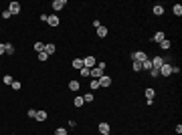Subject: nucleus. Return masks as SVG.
Wrapping results in <instances>:
<instances>
[{"label":"nucleus","instance_id":"obj_1","mask_svg":"<svg viewBox=\"0 0 182 135\" xmlns=\"http://www.w3.org/2000/svg\"><path fill=\"white\" fill-rule=\"evenodd\" d=\"M103 69H105V63H99L97 67H93V69H91V75H89V77H93V79H97V81H99V79L103 77Z\"/></svg>","mask_w":182,"mask_h":135},{"label":"nucleus","instance_id":"obj_2","mask_svg":"<svg viewBox=\"0 0 182 135\" xmlns=\"http://www.w3.org/2000/svg\"><path fill=\"white\" fill-rule=\"evenodd\" d=\"M144 58H148V55H146L144 51H136V53H132V63H142Z\"/></svg>","mask_w":182,"mask_h":135},{"label":"nucleus","instance_id":"obj_3","mask_svg":"<svg viewBox=\"0 0 182 135\" xmlns=\"http://www.w3.org/2000/svg\"><path fill=\"white\" fill-rule=\"evenodd\" d=\"M158 73L162 75V77H170V75H172V65L164 63V65H162V67L158 69Z\"/></svg>","mask_w":182,"mask_h":135},{"label":"nucleus","instance_id":"obj_4","mask_svg":"<svg viewBox=\"0 0 182 135\" xmlns=\"http://www.w3.org/2000/svg\"><path fill=\"white\" fill-rule=\"evenodd\" d=\"M83 67H85V69H93V67H95V56L87 55L85 58H83Z\"/></svg>","mask_w":182,"mask_h":135},{"label":"nucleus","instance_id":"obj_5","mask_svg":"<svg viewBox=\"0 0 182 135\" xmlns=\"http://www.w3.org/2000/svg\"><path fill=\"white\" fill-rule=\"evenodd\" d=\"M47 22H49V26H59V16L57 14H51V16H47Z\"/></svg>","mask_w":182,"mask_h":135},{"label":"nucleus","instance_id":"obj_6","mask_svg":"<svg viewBox=\"0 0 182 135\" xmlns=\"http://www.w3.org/2000/svg\"><path fill=\"white\" fill-rule=\"evenodd\" d=\"M8 12H10V14H18V12H20V4H18V2H10V4H8Z\"/></svg>","mask_w":182,"mask_h":135},{"label":"nucleus","instance_id":"obj_7","mask_svg":"<svg viewBox=\"0 0 182 135\" xmlns=\"http://www.w3.org/2000/svg\"><path fill=\"white\" fill-rule=\"evenodd\" d=\"M65 6H67V0H55V2H53V8H55V10H63Z\"/></svg>","mask_w":182,"mask_h":135},{"label":"nucleus","instance_id":"obj_8","mask_svg":"<svg viewBox=\"0 0 182 135\" xmlns=\"http://www.w3.org/2000/svg\"><path fill=\"white\" fill-rule=\"evenodd\" d=\"M150 61H152V67H154V69H160L162 65H164L162 56H154V58H150Z\"/></svg>","mask_w":182,"mask_h":135},{"label":"nucleus","instance_id":"obj_9","mask_svg":"<svg viewBox=\"0 0 182 135\" xmlns=\"http://www.w3.org/2000/svg\"><path fill=\"white\" fill-rule=\"evenodd\" d=\"M47 117H49L47 111H36V117H34V119H36L39 123H43V121H47Z\"/></svg>","mask_w":182,"mask_h":135},{"label":"nucleus","instance_id":"obj_10","mask_svg":"<svg viewBox=\"0 0 182 135\" xmlns=\"http://www.w3.org/2000/svg\"><path fill=\"white\" fill-rule=\"evenodd\" d=\"M97 129H99V133H101V135L109 133V123H105V121H101V123H99V127H97Z\"/></svg>","mask_w":182,"mask_h":135},{"label":"nucleus","instance_id":"obj_11","mask_svg":"<svg viewBox=\"0 0 182 135\" xmlns=\"http://www.w3.org/2000/svg\"><path fill=\"white\" fill-rule=\"evenodd\" d=\"M164 38H166V34L162 32V30H158V32L154 34V38H152V40H154V43H158V45H160V43H162Z\"/></svg>","mask_w":182,"mask_h":135},{"label":"nucleus","instance_id":"obj_12","mask_svg":"<svg viewBox=\"0 0 182 135\" xmlns=\"http://www.w3.org/2000/svg\"><path fill=\"white\" fill-rule=\"evenodd\" d=\"M109 85H111V77H105V75H103L101 79H99V87H109Z\"/></svg>","mask_w":182,"mask_h":135},{"label":"nucleus","instance_id":"obj_13","mask_svg":"<svg viewBox=\"0 0 182 135\" xmlns=\"http://www.w3.org/2000/svg\"><path fill=\"white\" fill-rule=\"evenodd\" d=\"M152 12H154L156 16H164V6H162V4H156V6L152 8Z\"/></svg>","mask_w":182,"mask_h":135},{"label":"nucleus","instance_id":"obj_14","mask_svg":"<svg viewBox=\"0 0 182 135\" xmlns=\"http://www.w3.org/2000/svg\"><path fill=\"white\" fill-rule=\"evenodd\" d=\"M69 89H71V91H75V93H77V91L81 89V83H79V81H75V79H73V81H71V83H69Z\"/></svg>","mask_w":182,"mask_h":135},{"label":"nucleus","instance_id":"obj_15","mask_svg":"<svg viewBox=\"0 0 182 135\" xmlns=\"http://www.w3.org/2000/svg\"><path fill=\"white\" fill-rule=\"evenodd\" d=\"M55 51H57V46L53 45V43H47V45H45V53H47V55H53Z\"/></svg>","mask_w":182,"mask_h":135},{"label":"nucleus","instance_id":"obj_16","mask_svg":"<svg viewBox=\"0 0 182 135\" xmlns=\"http://www.w3.org/2000/svg\"><path fill=\"white\" fill-rule=\"evenodd\" d=\"M71 65H73V69L81 71V69H83V58H73V63H71Z\"/></svg>","mask_w":182,"mask_h":135},{"label":"nucleus","instance_id":"obj_17","mask_svg":"<svg viewBox=\"0 0 182 135\" xmlns=\"http://www.w3.org/2000/svg\"><path fill=\"white\" fill-rule=\"evenodd\" d=\"M154 95H156L154 89H152V87H146V101H154Z\"/></svg>","mask_w":182,"mask_h":135},{"label":"nucleus","instance_id":"obj_18","mask_svg":"<svg viewBox=\"0 0 182 135\" xmlns=\"http://www.w3.org/2000/svg\"><path fill=\"white\" fill-rule=\"evenodd\" d=\"M95 30H97V36H101V38H105V36H107V28H105V26H99V28H95Z\"/></svg>","mask_w":182,"mask_h":135},{"label":"nucleus","instance_id":"obj_19","mask_svg":"<svg viewBox=\"0 0 182 135\" xmlns=\"http://www.w3.org/2000/svg\"><path fill=\"white\" fill-rule=\"evenodd\" d=\"M142 69H146V71H152V61H150V58H144V61H142Z\"/></svg>","mask_w":182,"mask_h":135},{"label":"nucleus","instance_id":"obj_20","mask_svg":"<svg viewBox=\"0 0 182 135\" xmlns=\"http://www.w3.org/2000/svg\"><path fill=\"white\" fill-rule=\"evenodd\" d=\"M170 46H172V43H170V40H168V38H164V40L160 43V48H162V51H168Z\"/></svg>","mask_w":182,"mask_h":135},{"label":"nucleus","instance_id":"obj_21","mask_svg":"<svg viewBox=\"0 0 182 135\" xmlns=\"http://www.w3.org/2000/svg\"><path fill=\"white\" fill-rule=\"evenodd\" d=\"M73 105H75V107H83V105H85V101H83V95H79V97H75V101H73Z\"/></svg>","mask_w":182,"mask_h":135},{"label":"nucleus","instance_id":"obj_22","mask_svg":"<svg viewBox=\"0 0 182 135\" xmlns=\"http://www.w3.org/2000/svg\"><path fill=\"white\" fill-rule=\"evenodd\" d=\"M172 12H174L176 16H180L182 14V4H174V6H172Z\"/></svg>","mask_w":182,"mask_h":135},{"label":"nucleus","instance_id":"obj_23","mask_svg":"<svg viewBox=\"0 0 182 135\" xmlns=\"http://www.w3.org/2000/svg\"><path fill=\"white\" fill-rule=\"evenodd\" d=\"M89 89H91V91H97V89H99V81L93 79V81L89 83Z\"/></svg>","mask_w":182,"mask_h":135},{"label":"nucleus","instance_id":"obj_24","mask_svg":"<svg viewBox=\"0 0 182 135\" xmlns=\"http://www.w3.org/2000/svg\"><path fill=\"white\" fill-rule=\"evenodd\" d=\"M89 75H91V69H85V67L81 69V79H85V77H89Z\"/></svg>","mask_w":182,"mask_h":135},{"label":"nucleus","instance_id":"obj_25","mask_svg":"<svg viewBox=\"0 0 182 135\" xmlns=\"http://www.w3.org/2000/svg\"><path fill=\"white\" fill-rule=\"evenodd\" d=\"M34 51H36V53H43V51H45V45H43V43H34Z\"/></svg>","mask_w":182,"mask_h":135},{"label":"nucleus","instance_id":"obj_26","mask_svg":"<svg viewBox=\"0 0 182 135\" xmlns=\"http://www.w3.org/2000/svg\"><path fill=\"white\" fill-rule=\"evenodd\" d=\"M83 101L91 103V101H93V93H85V95H83Z\"/></svg>","mask_w":182,"mask_h":135},{"label":"nucleus","instance_id":"obj_27","mask_svg":"<svg viewBox=\"0 0 182 135\" xmlns=\"http://www.w3.org/2000/svg\"><path fill=\"white\" fill-rule=\"evenodd\" d=\"M55 135H67V129H65V127H57V129H55Z\"/></svg>","mask_w":182,"mask_h":135},{"label":"nucleus","instance_id":"obj_28","mask_svg":"<svg viewBox=\"0 0 182 135\" xmlns=\"http://www.w3.org/2000/svg\"><path fill=\"white\" fill-rule=\"evenodd\" d=\"M12 89L14 91H20V87H23V85H20V81H12V85H10Z\"/></svg>","mask_w":182,"mask_h":135},{"label":"nucleus","instance_id":"obj_29","mask_svg":"<svg viewBox=\"0 0 182 135\" xmlns=\"http://www.w3.org/2000/svg\"><path fill=\"white\" fill-rule=\"evenodd\" d=\"M6 46V55H14V46L12 45H4Z\"/></svg>","mask_w":182,"mask_h":135},{"label":"nucleus","instance_id":"obj_30","mask_svg":"<svg viewBox=\"0 0 182 135\" xmlns=\"http://www.w3.org/2000/svg\"><path fill=\"white\" fill-rule=\"evenodd\" d=\"M2 81H4V85H12V81H14V79H12L10 75H6V77H4Z\"/></svg>","mask_w":182,"mask_h":135},{"label":"nucleus","instance_id":"obj_31","mask_svg":"<svg viewBox=\"0 0 182 135\" xmlns=\"http://www.w3.org/2000/svg\"><path fill=\"white\" fill-rule=\"evenodd\" d=\"M47 58H49V55H47L45 51H43V53H39V61H47Z\"/></svg>","mask_w":182,"mask_h":135},{"label":"nucleus","instance_id":"obj_32","mask_svg":"<svg viewBox=\"0 0 182 135\" xmlns=\"http://www.w3.org/2000/svg\"><path fill=\"white\" fill-rule=\"evenodd\" d=\"M12 14L10 12H8V8H6V10H2V18H4V20H6V18H10Z\"/></svg>","mask_w":182,"mask_h":135},{"label":"nucleus","instance_id":"obj_33","mask_svg":"<svg viewBox=\"0 0 182 135\" xmlns=\"http://www.w3.org/2000/svg\"><path fill=\"white\" fill-rule=\"evenodd\" d=\"M132 67H134V71H142V63H134Z\"/></svg>","mask_w":182,"mask_h":135},{"label":"nucleus","instance_id":"obj_34","mask_svg":"<svg viewBox=\"0 0 182 135\" xmlns=\"http://www.w3.org/2000/svg\"><path fill=\"white\" fill-rule=\"evenodd\" d=\"M28 117L34 119V117H36V111H34V109H28Z\"/></svg>","mask_w":182,"mask_h":135},{"label":"nucleus","instance_id":"obj_35","mask_svg":"<svg viewBox=\"0 0 182 135\" xmlns=\"http://www.w3.org/2000/svg\"><path fill=\"white\" fill-rule=\"evenodd\" d=\"M4 53H6V46H4V45H0V55H4Z\"/></svg>","mask_w":182,"mask_h":135},{"label":"nucleus","instance_id":"obj_36","mask_svg":"<svg viewBox=\"0 0 182 135\" xmlns=\"http://www.w3.org/2000/svg\"><path fill=\"white\" fill-rule=\"evenodd\" d=\"M105 135H109V133H105Z\"/></svg>","mask_w":182,"mask_h":135}]
</instances>
